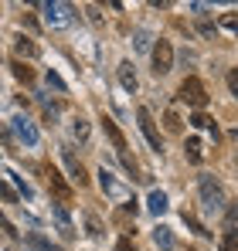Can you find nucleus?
Here are the masks:
<instances>
[{"mask_svg": "<svg viewBox=\"0 0 238 251\" xmlns=\"http://www.w3.org/2000/svg\"><path fill=\"white\" fill-rule=\"evenodd\" d=\"M198 190H201V204H204L208 214H218V210L225 207V190H221V183H218L214 176L204 173L198 180Z\"/></svg>", "mask_w": 238, "mask_h": 251, "instance_id": "obj_1", "label": "nucleus"}, {"mask_svg": "<svg viewBox=\"0 0 238 251\" xmlns=\"http://www.w3.org/2000/svg\"><path fill=\"white\" fill-rule=\"evenodd\" d=\"M41 14H44V24L48 27H55V31H61V27H68L72 24V7L68 3H41Z\"/></svg>", "mask_w": 238, "mask_h": 251, "instance_id": "obj_2", "label": "nucleus"}, {"mask_svg": "<svg viewBox=\"0 0 238 251\" xmlns=\"http://www.w3.org/2000/svg\"><path fill=\"white\" fill-rule=\"evenodd\" d=\"M180 102H187L191 109H204L208 105V92H204V82L201 78H184V85H180Z\"/></svg>", "mask_w": 238, "mask_h": 251, "instance_id": "obj_3", "label": "nucleus"}, {"mask_svg": "<svg viewBox=\"0 0 238 251\" xmlns=\"http://www.w3.org/2000/svg\"><path fill=\"white\" fill-rule=\"evenodd\" d=\"M99 187H102V194H106V197H113V201H122V204L129 201V190L116 180V173H113V170H106V167L99 170Z\"/></svg>", "mask_w": 238, "mask_h": 251, "instance_id": "obj_4", "label": "nucleus"}, {"mask_svg": "<svg viewBox=\"0 0 238 251\" xmlns=\"http://www.w3.org/2000/svg\"><path fill=\"white\" fill-rule=\"evenodd\" d=\"M170 68H174V44L160 38L157 48H153V72H157V75H167Z\"/></svg>", "mask_w": 238, "mask_h": 251, "instance_id": "obj_5", "label": "nucleus"}, {"mask_svg": "<svg viewBox=\"0 0 238 251\" xmlns=\"http://www.w3.org/2000/svg\"><path fill=\"white\" fill-rule=\"evenodd\" d=\"M14 132H17V139L24 143V146H38V129H34V123L28 119V116H14Z\"/></svg>", "mask_w": 238, "mask_h": 251, "instance_id": "obj_6", "label": "nucleus"}, {"mask_svg": "<svg viewBox=\"0 0 238 251\" xmlns=\"http://www.w3.org/2000/svg\"><path fill=\"white\" fill-rule=\"evenodd\" d=\"M41 173H44L48 187H51V190H55V194H58L61 201H68V197H72V187H68V183L61 180V173H58V170L51 167V163H44V167H41Z\"/></svg>", "mask_w": 238, "mask_h": 251, "instance_id": "obj_7", "label": "nucleus"}, {"mask_svg": "<svg viewBox=\"0 0 238 251\" xmlns=\"http://www.w3.org/2000/svg\"><path fill=\"white\" fill-rule=\"evenodd\" d=\"M136 119H140V129H143L147 143H150V146H153V150L160 153V132H157V123H153L150 109H136Z\"/></svg>", "mask_w": 238, "mask_h": 251, "instance_id": "obj_8", "label": "nucleus"}, {"mask_svg": "<svg viewBox=\"0 0 238 251\" xmlns=\"http://www.w3.org/2000/svg\"><path fill=\"white\" fill-rule=\"evenodd\" d=\"M61 156H65V167H68V173H72V180H75L79 187H85V183H89V176H85V167L75 160V153H72L68 146H61Z\"/></svg>", "mask_w": 238, "mask_h": 251, "instance_id": "obj_9", "label": "nucleus"}, {"mask_svg": "<svg viewBox=\"0 0 238 251\" xmlns=\"http://www.w3.org/2000/svg\"><path fill=\"white\" fill-rule=\"evenodd\" d=\"M102 129H106V136H109V143H113V150L116 153H126V139H122V132H119V126H116V119H102Z\"/></svg>", "mask_w": 238, "mask_h": 251, "instance_id": "obj_10", "label": "nucleus"}, {"mask_svg": "<svg viewBox=\"0 0 238 251\" xmlns=\"http://www.w3.org/2000/svg\"><path fill=\"white\" fill-rule=\"evenodd\" d=\"M119 85H122L129 95L136 92V72H133V65H129V61H122V65H119Z\"/></svg>", "mask_w": 238, "mask_h": 251, "instance_id": "obj_11", "label": "nucleus"}, {"mask_svg": "<svg viewBox=\"0 0 238 251\" xmlns=\"http://www.w3.org/2000/svg\"><path fill=\"white\" fill-rule=\"evenodd\" d=\"M147 207H150V214H167V207H170V204H167V194H163V190H150V197H147Z\"/></svg>", "mask_w": 238, "mask_h": 251, "instance_id": "obj_12", "label": "nucleus"}, {"mask_svg": "<svg viewBox=\"0 0 238 251\" xmlns=\"http://www.w3.org/2000/svg\"><path fill=\"white\" fill-rule=\"evenodd\" d=\"M153 245H157L160 251H170V248H174V234H170V227H163V224L153 227Z\"/></svg>", "mask_w": 238, "mask_h": 251, "instance_id": "obj_13", "label": "nucleus"}, {"mask_svg": "<svg viewBox=\"0 0 238 251\" xmlns=\"http://www.w3.org/2000/svg\"><path fill=\"white\" fill-rule=\"evenodd\" d=\"M14 51H17L21 58H38V54H41V48H38L34 41H31V38H17V44H14Z\"/></svg>", "mask_w": 238, "mask_h": 251, "instance_id": "obj_14", "label": "nucleus"}, {"mask_svg": "<svg viewBox=\"0 0 238 251\" xmlns=\"http://www.w3.org/2000/svg\"><path fill=\"white\" fill-rule=\"evenodd\" d=\"M10 72H14V78H21L24 85H31V82H34V72H31V68H28L24 61H14V65H10Z\"/></svg>", "mask_w": 238, "mask_h": 251, "instance_id": "obj_15", "label": "nucleus"}, {"mask_svg": "<svg viewBox=\"0 0 238 251\" xmlns=\"http://www.w3.org/2000/svg\"><path fill=\"white\" fill-rule=\"evenodd\" d=\"M28 245H31V251H61V248H55L48 238H41V234H28Z\"/></svg>", "mask_w": 238, "mask_h": 251, "instance_id": "obj_16", "label": "nucleus"}, {"mask_svg": "<svg viewBox=\"0 0 238 251\" xmlns=\"http://www.w3.org/2000/svg\"><path fill=\"white\" fill-rule=\"evenodd\" d=\"M191 126H198V129H208V132H211V136L218 139V126H214V119H208L204 112H198V116L191 119Z\"/></svg>", "mask_w": 238, "mask_h": 251, "instance_id": "obj_17", "label": "nucleus"}, {"mask_svg": "<svg viewBox=\"0 0 238 251\" xmlns=\"http://www.w3.org/2000/svg\"><path fill=\"white\" fill-rule=\"evenodd\" d=\"M55 217H58L61 231H65V234H72V221H68V210L61 207V204H55Z\"/></svg>", "mask_w": 238, "mask_h": 251, "instance_id": "obj_18", "label": "nucleus"}, {"mask_svg": "<svg viewBox=\"0 0 238 251\" xmlns=\"http://www.w3.org/2000/svg\"><path fill=\"white\" fill-rule=\"evenodd\" d=\"M163 123H167V132H180V129H184V123H180V116H177L174 109H170V112L163 116Z\"/></svg>", "mask_w": 238, "mask_h": 251, "instance_id": "obj_19", "label": "nucleus"}, {"mask_svg": "<svg viewBox=\"0 0 238 251\" xmlns=\"http://www.w3.org/2000/svg\"><path fill=\"white\" fill-rule=\"evenodd\" d=\"M0 201H3V204H17V194H14V187H10L7 180H0Z\"/></svg>", "mask_w": 238, "mask_h": 251, "instance_id": "obj_20", "label": "nucleus"}, {"mask_svg": "<svg viewBox=\"0 0 238 251\" xmlns=\"http://www.w3.org/2000/svg\"><path fill=\"white\" fill-rule=\"evenodd\" d=\"M72 132H75L79 143H85V139H89V123H85V119H75V123H72Z\"/></svg>", "mask_w": 238, "mask_h": 251, "instance_id": "obj_21", "label": "nucleus"}, {"mask_svg": "<svg viewBox=\"0 0 238 251\" xmlns=\"http://www.w3.org/2000/svg\"><path fill=\"white\" fill-rule=\"evenodd\" d=\"M184 150H187V156H191L194 163H198L201 156H204V150H201V139H187V146H184Z\"/></svg>", "mask_w": 238, "mask_h": 251, "instance_id": "obj_22", "label": "nucleus"}, {"mask_svg": "<svg viewBox=\"0 0 238 251\" xmlns=\"http://www.w3.org/2000/svg\"><path fill=\"white\" fill-rule=\"evenodd\" d=\"M133 44H136V51H147V48H150V31H136Z\"/></svg>", "mask_w": 238, "mask_h": 251, "instance_id": "obj_23", "label": "nucleus"}, {"mask_svg": "<svg viewBox=\"0 0 238 251\" xmlns=\"http://www.w3.org/2000/svg\"><path fill=\"white\" fill-rule=\"evenodd\" d=\"M225 234H235V207L225 210Z\"/></svg>", "mask_w": 238, "mask_h": 251, "instance_id": "obj_24", "label": "nucleus"}, {"mask_svg": "<svg viewBox=\"0 0 238 251\" xmlns=\"http://www.w3.org/2000/svg\"><path fill=\"white\" fill-rule=\"evenodd\" d=\"M218 251H238L235 234H225V238H221V248H218Z\"/></svg>", "mask_w": 238, "mask_h": 251, "instance_id": "obj_25", "label": "nucleus"}, {"mask_svg": "<svg viewBox=\"0 0 238 251\" xmlns=\"http://www.w3.org/2000/svg\"><path fill=\"white\" fill-rule=\"evenodd\" d=\"M7 176H10V180H14V183L21 187V194H24V197H31V187L24 183V176H17V173H7Z\"/></svg>", "mask_w": 238, "mask_h": 251, "instance_id": "obj_26", "label": "nucleus"}, {"mask_svg": "<svg viewBox=\"0 0 238 251\" xmlns=\"http://www.w3.org/2000/svg\"><path fill=\"white\" fill-rule=\"evenodd\" d=\"M48 85H51V88H58V92H65V82H61V75H55V72H48Z\"/></svg>", "mask_w": 238, "mask_h": 251, "instance_id": "obj_27", "label": "nucleus"}, {"mask_svg": "<svg viewBox=\"0 0 238 251\" xmlns=\"http://www.w3.org/2000/svg\"><path fill=\"white\" fill-rule=\"evenodd\" d=\"M221 27H225V31H235V27H238L235 14H225V17H221Z\"/></svg>", "mask_w": 238, "mask_h": 251, "instance_id": "obj_28", "label": "nucleus"}, {"mask_svg": "<svg viewBox=\"0 0 238 251\" xmlns=\"http://www.w3.org/2000/svg\"><path fill=\"white\" fill-rule=\"evenodd\" d=\"M85 224H89V234H102V224H99V221H95V217H89V221H85Z\"/></svg>", "mask_w": 238, "mask_h": 251, "instance_id": "obj_29", "label": "nucleus"}, {"mask_svg": "<svg viewBox=\"0 0 238 251\" xmlns=\"http://www.w3.org/2000/svg\"><path fill=\"white\" fill-rule=\"evenodd\" d=\"M0 231H7V234H17V231H14V224H10L3 214H0Z\"/></svg>", "mask_w": 238, "mask_h": 251, "instance_id": "obj_30", "label": "nucleus"}, {"mask_svg": "<svg viewBox=\"0 0 238 251\" xmlns=\"http://www.w3.org/2000/svg\"><path fill=\"white\" fill-rule=\"evenodd\" d=\"M228 88H232V92H238V75H235V72L228 75Z\"/></svg>", "mask_w": 238, "mask_h": 251, "instance_id": "obj_31", "label": "nucleus"}, {"mask_svg": "<svg viewBox=\"0 0 238 251\" xmlns=\"http://www.w3.org/2000/svg\"><path fill=\"white\" fill-rule=\"evenodd\" d=\"M116 251H133V245H129L126 238H122V241H119V245H116Z\"/></svg>", "mask_w": 238, "mask_h": 251, "instance_id": "obj_32", "label": "nucleus"}]
</instances>
